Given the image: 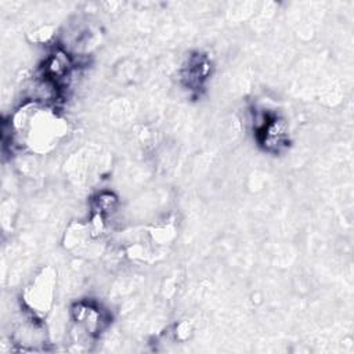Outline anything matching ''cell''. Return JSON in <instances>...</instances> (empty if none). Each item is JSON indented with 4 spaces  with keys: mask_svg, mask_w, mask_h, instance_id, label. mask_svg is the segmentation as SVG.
Returning a JSON list of instances; mask_svg holds the SVG:
<instances>
[{
    "mask_svg": "<svg viewBox=\"0 0 354 354\" xmlns=\"http://www.w3.org/2000/svg\"><path fill=\"white\" fill-rule=\"evenodd\" d=\"M260 142L268 151H278L288 140V126L279 118L264 119L259 127Z\"/></svg>",
    "mask_w": 354,
    "mask_h": 354,
    "instance_id": "cell-2",
    "label": "cell"
},
{
    "mask_svg": "<svg viewBox=\"0 0 354 354\" xmlns=\"http://www.w3.org/2000/svg\"><path fill=\"white\" fill-rule=\"evenodd\" d=\"M12 133L21 140V145L29 147L32 151H47L57 144L65 129L53 109L32 102L14 115Z\"/></svg>",
    "mask_w": 354,
    "mask_h": 354,
    "instance_id": "cell-1",
    "label": "cell"
}]
</instances>
